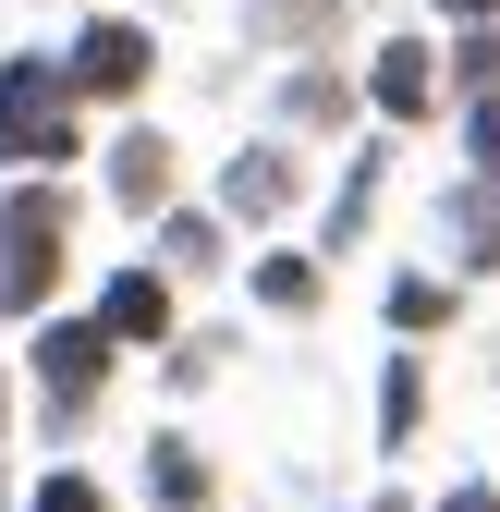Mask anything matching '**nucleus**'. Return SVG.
Here are the masks:
<instances>
[{
  "mask_svg": "<svg viewBox=\"0 0 500 512\" xmlns=\"http://www.w3.org/2000/svg\"><path fill=\"white\" fill-rule=\"evenodd\" d=\"M74 269V196L61 183H0V317H49Z\"/></svg>",
  "mask_w": 500,
  "mask_h": 512,
  "instance_id": "obj_1",
  "label": "nucleus"
},
{
  "mask_svg": "<svg viewBox=\"0 0 500 512\" xmlns=\"http://www.w3.org/2000/svg\"><path fill=\"white\" fill-rule=\"evenodd\" d=\"M61 159H74V74L49 49H13L0 61V171L61 183Z\"/></svg>",
  "mask_w": 500,
  "mask_h": 512,
  "instance_id": "obj_2",
  "label": "nucleus"
},
{
  "mask_svg": "<svg viewBox=\"0 0 500 512\" xmlns=\"http://www.w3.org/2000/svg\"><path fill=\"white\" fill-rule=\"evenodd\" d=\"M110 330L98 317H37V342H25V378H37V415L49 427H86L98 415V391H110Z\"/></svg>",
  "mask_w": 500,
  "mask_h": 512,
  "instance_id": "obj_3",
  "label": "nucleus"
},
{
  "mask_svg": "<svg viewBox=\"0 0 500 512\" xmlns=\"http://www.w3.org/2000/svg\"><path fill=\"white\" fill-rule=\"evenodd\" d=\"M61 74H74V98H147L159 37H147L135 13H86V25H74V49H61Z\"/></svg>",
  "mask_w": 500,
  "mask_h": 512,
  "instance_id": "obj_4",
  "label": "nucleus"
},
{
  "mask_svg": "<svg viewBox=\"0 0 500 512\" xmlns=\"http://www.w3.org/2000/svg\"><path fill=\"white\" fill-rule=\"evenodd\" d=\"M366 110H379V122H427V110H440V49H427V37H379V49H366Z\"/></svg>",
  "mask_w": 500,
  "mask_h": 512,
  "instance_id": "obj_5",
  "label": "nucleus"
},
{
  "mask_svg": "<svg viewBox=\"0 0 500 512\" xmlns=\"http://www.w3.org/2000/svg\"><path fill=\"white\" fill-rule=\"evenodd\" d=\"M293 196H305V171H293L281 135H257V147H232V159H220V220H281Z\"/></svg>",
  "mask_w": 500,
  "mask_h": 512,
  "instance_id": "obj_6",
  "label": "nucleus"
},
{
  "mask_svg": "<svg viewBox=\"0 0 500 512\" xmlns=\"http://www.w3.org/2000/svg\"><path fill=\"white\" fill-rule=\"evenodd\" d=\"M110 208L122 220H171V135L159 122H122L110 135Z\"/></svg>",
  "mask_w": 500,
  "mask_h": 512,
  "instance_id": "obj_7",
  "label": "nucleus"
},
{
  "mask_svg": "<svg viewBox=\"0 0 500 512\" xmlns=\"http://www.w3.org/2000/svg\"><path fill=\"white\" fill-rule=\"evenodd\" d=\"M98 330H110L122 354H135V342H171V269H147V256L110 269V281H98Z\"/></svg>",
  "mask_w": 500,
  "mask_h": 512,
  "instance_id": "obj_8",
  "label": "nucleus"
},
{
  "mask_svg": "<svg viewBox=\"0 0 500 512\" xmlns=\"http://www.w3.org/2000/svg\"><path fill=\"white\" fill-rule=\"evenodd\" d=\"M440 244H452V269H464V281L500 269V183H476V171L440 183Z\"/></svg>",
  "mask_w": 500,
  "mask_h": 512,
  "instance_id": "obj_9",
  "label": "nucleus"
},
{
  "mask_svg": "<svg viewBox=\"0 0 500 512\" xmlns=\"http://www.w3.org/2000/svg\"><path fill=\"white\" fill-rule=\"evenodd\" d=\"M366 220H379V147H354V159H342V183H330V220H318V244L342 256V244H354Z\"/></svg>",
  "mask_w": 500,
  "mask_h": 512,
  "instance_id": "obj_10",
  "label": "nucleus"
},
{
  "mask_svg": "<svg viewBox=\"0 0 500 512\" xmlns=\"http://www.w3.org/2000/svg\"><path fill=\"white\" fill-rule=\"evenodd\" d=\"M415 415H427V354L379 366V452H415Z\"/></svg>",
  "mask_w": 500,
  "mask_h": 512,
  "instance_id": "obj_11",
  "label": "nucleus"
},
{
  "mask_svg": "<svg viewBox=\"0 0 500 512\" xmlns=\"http://www.w3.org/2000/svg\"><path fill=\"white\" fill-rule=\"evenodd\" d=\"M159 269H171V281H208V269H220V220H208V208H171V220H159Z\"/></svg>",
  "mask_w": 500,
  "mask_h": 512,
  "instance_id": "obj_12",
  "label": "nucleus"
},
{
  "mask_svg": "<svg viewBox=\"0 0 500 512\" xmlns=\"http://www.w3.org/2000/svg\"><path fill=\"white\" fill-rule=\"evenodd\" d=\"M147 488H159L171 512H196V500H208V464H196V439H147Z\"/></svg>",
  "mask_w": 500,
  "mask_h": 512,
  "instance_id": "obj_13",
  "label": "nucleus"
},
{
  "mask_svg": "<svg viewBox=\"0 0 500 512\" xmlns=\"http://www.w3.org/2000/svg\"><path fill=\"white\" fill-rule=\"evenodd\" d=\"M440 317H452V281H440V269H403V281H391V330H403V342L440 330Z\"/></svg>",
  "mask_w": 500,
  "mask_h": 512,
  "instance_id": "obj_14",
  "label": "nucleus"
},
{
  "mask_svg": "<svg viewBox=\"0 0 500 512\" xmlns=\"http://www.w3.org/2000/svg\"><path fill=\"white\" fill-rule=\"evenodd\" d=\"M257 305L269 317H305V305H318V269H305V256H257Z\"/></svg>",
  "mask_w": 500,
  "mask_h": 512,
  "instance_id": "obj_15",
  "label": "nucleus"
},
{
  "mask_svg": "<svg viewBox=\"0 0 500 512\" xmlns=\"http://www.w3.org/2000/svg\"><path fill=\"white\" fill-rule=\"evenodd\" d=\"M281 122H342V74H318V61L281 74Z\"/></svg>",
  "mask_w": 500,
  "mask_h": 512,
  "instance_id": "obj_16",
  "label": "nucleus"
},
{
  "mask_svg": "<svg viewBox=\"0 0 500 512\" xmlns=\"http://www.w3.org/2000/svg\"><path fill=\"white\" fill-rule=\"evenodd\" d=\"M464 159H476V183H500V86L464 98Z\"/></svg>",
  "mask_w": 500,
  "mask_h": 512,
  "instance_id": "obj_17",
  "label": "nucleus"
},
{
  "mask_svg": "<svg viewBox=\"0 0 500 512\" xmlns=\"http://www.w3.org/2000/svg\"><path fill=\"white\" fill-rule=\"evenodd\" d=\"M25 512H110V488L98 476H74V464H61V476H37V500Z\"/></svg>",
  "mask_w": 500,
  "mask_h": 512,
  "instance_id": "obj_18",
  "label": "nucleus"
},
{
  "mask_svg": "<svg viewBox=\"0 0 500 512\" xmlns=\"http://www.w3.org/2000/svg\"><path fill=\"white\" fill-rule=\"evenodd\" d=\"M440 512H500V488H488V476H452V488H440Z\"/></svg>",
  "mask_w": 500,
  "mask_h": 512,
  "instance_id": "obj_19",
  "label": "nucleus"
},
{
  "mask_svg": "<svg viewBox=\"0 0 500 512\" xmlns=\"http://www.w3.org/2000/svg\"><path fill=\"white\" fill-rule=\"evenodd\" d=\"M440 13H452V25H500V0H440Z\"/></svg>",
  "mask_w": 500,
  "mask_h": 512,
  "instance_id": "obj_20",
  "label": "nucleus"
},
{
  "mask_svg": "<svg viewBox=\"0 0 500 512\" xmlns=\"http://www.w3.org/2000/svg\"><path fill=\"white\" fill-rule=\"evenodd\" d=\"M379 512H415V500H379Z\"/></svg>",
  "mask_w": 500,
  "mask_h": 512,
  "instance_id": "obj_21",
  "label": "nucleus"
},
{
  "mask_svg": "<svg viewBox=\"0 0 500 512\" xmlns=\"http://www.w3.org/2000/svg\"><path fill=\"white\" fill-rule=\"evenodd\" d=\"M0 415H13V391H0Z\"/></svg>",
  "mask_w": 500,
  "mask_h": 512,
  "instance_id": "obj_22",
  "label": "nucleus"
}]
</instances>
